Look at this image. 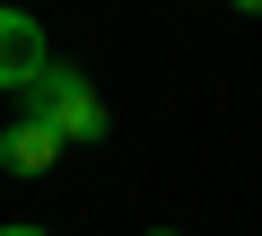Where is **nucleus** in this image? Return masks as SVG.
<instances>
[{"label": "nucleus", "mask_w": 262, "mask_h": 236, "mask_svg": "<svg viewBox=\"0 0 262 236\" xmlns=\"http://www.w3.org/2000/svg\"><path fill=\"white\" fill-rule=\"evenodd\" d=\"M149 236H175V227H149Z\"/></svg>", "instance_id": "423d86ee"}, {"label": "nucleus", "mask_w": 262, "mask_h": 236, "mask_svg": "<svg viewBox=\"0 0 262 236\" xmlns=\"http://www.w3.org/2000/svg\"><path fill=\"white\" fill-rule=\"evenodd\" d=\"M0 236H53V227H27V219H18V227H0Z\"/></svg>", "instance_id": "20e7f679"}, {"label": "nucleus", "mask_w": 262, "mask_h": 236, "mask_svg": "<svg viewBox=\"0 0 262 236\" xmlns=\"http://www.w3.org/2000/svg\"><path fill=\"white\" fill-rule=\"evenodd\" d=\"M18 114H35V123H53L61 140H105V96L88 88V70H44L27 96H18Z\"/></svg>", "instance_id": "f257e3e1"}, {"label": "nucleus", "mask_w": 262, "mask_h": 236, "mask_svg": "<svg viewBox=\"0 0 262 236\" xmlns=\"http://www.w3.org/2000/svg\"><path fill=\"white\" fill-rule=\"evenodd\" d=\"M44 70H53V53H44V27L18 9V0H0V88H18V96H27Z\"/></svg>", "instance_id": "f03ea898"}, {"label": "nucleus", "mask_w": 262, "mask_h": 236, "mask_svg": "<svg viewBox=\"0 0 262 236\" xmlns=\"http://www.w3.org/2000/svg\"><path fill=\"white\" fill-rule=\"evenodd\" d=\"M236 9H253V18H262V0H236Z\"/></svg>", "instance_id": "39448f33"}, {"label": "nucleus", "mask_w": 262, "mask_h": 236, "mask_svg": "<svg viewBox=\"0 0 262 236\" xmlns=\"http://www.w3.org/2000/svg\"><path fill=\"white\" fill-rule=\"evenodd\" d=\"M61 149H70V140H61L53 123H35V114H18V123L0 132V166H9V175H53Z\"/></svg>", "instance_id": "7ed1b4c3"}]
</instances>
